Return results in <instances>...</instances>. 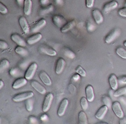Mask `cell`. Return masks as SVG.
I'll list each match as a JSON object with an SVG mask.
<instances>
[{
    "mask_svg": "<svg viewBox=\"0 0 126 124\" xmlns=\"http://www.w3.org/2000/svg\"><path fill=\"white\" fill-rule=\"evenodd\" d=\"M53 10H54L53 6L52 5H50V6H47V7H45V8L43 9V10H41V14L42 15L46 14H47V13H49V12H52Z\"/></svg>",
    "mask_w": 126,
    "mask_h": 124,
    "instance_id": "1f68e13d",
    "label": "cell"
},
{
    "mask_svg": "<svg viewBox=\"0 0 126 124\" xmlns=\"http://www.w3.org/2000/svg\"><path fill=\"white\" fill-rule=\"evenodd\" d=\"M9 74L13 77H17L20 74V71L17 68H12L10 71Z\"/></svg>",
    "mask_w": 126,
    "mask_h": 124,
    "instance_id": "836d02e7",
    "label": "cell"
},
{
    "mask_svg": "<svg viewBox=\"0 0 126 124\" xmlns=\"http://www.w3.org/2000/svg\"></svg>",
    "mask_w": 126,
    "mask_h": 124,
    "instance_id": "681fc988",
    "label": "cell"
},
{
    "mask_svg": "<svg viewBox=\"0 0 126 124\" xmlns=\"http://www.w3.org/2000/svg\"><path fill=\"white\" fill-rule=\"evenodd\" d=\"M95 0H86V7L89 8H91L94 6Z\"/></svg>",
    "mask_w": 126,
    "mask_h": 124,
    "instance_id": "8d00e7d4",
    "label": "cell"
},
{
    "mask_svg": "<svg viewBox=\"0 0 126 124\" xmlns=\"http://www.w3.org/2000/svg\"><path fill=\"white\" fill-rule=\"evenodd\" d=\"M119 81L121 83L126 84V76H123V77H121L120 79H119Z\"/></svg>",
    "mask_w": 126,
    "mask_h": 124,
    "instance_id": "ab89813d",
    "label": "cell"
},
{
    "mask_svg": "<svg viewBox=\"0 0 126 124\" xmlns=\"http://www.w3.org/2000/svg\"><path fill=\"white\" fill-rule=\"evenodd\" d=\"M18 22H19L20 26L22 28V30L26 34H28L30 32V27L28 25V22H27V19L25 18L24 17H20L19 20H18Z\"/></svg>",
    "mask_w": 126,
    "mask_h": 124,
    "instance_id": "52a82bcc",
    "label": "cell"
},
{
    "mask_svg": "<svg viewBox=\"0 0 126 124\" xmlns=\"http://www.w3.org/2000/svg\"><path fill=\"white\" fill-rule=\"evenodd\" d=\"M9 65L10 63L8 60H6V59L2 60L1 61V63H0V72H2L4 70H5L7 68H9Z\"/></svg>",
    "mask_w": 126,
    "mask_h": 124,
    "instance_id": "4316f807",
    "label": "cell"
},
{
    "mask_svg": "<svg viewBox=\"0 0 126 124\" xmlns=\"http://www.w3.org/2000/svg\"><path fill=\"white\" fill-rule=\"evenodd\" d=\"M54 95L52 93H49L44 98V102L43 104V111L44 112H46L50 109V106H51L52 102Z\"/></svg>",
    "mask_w": 126,
    "mask_h": 124,
    "instance_id": "7a4b0ae2",
    "label": "cell"
},
{
    "mask_svg": "<svg viewBox=\"0 0 126 124\" xmlns=\"http://www.w3.org/2000/svg\"><path fill=\"white\" fill-rule=\"evenodd\" d=\"M46 20L44 18H42L40 20L38 21L32 28V31L33 33H36V32H38L39 29H41L42 28H43L44 27H45L46 25Z\"/></svg>",
    "mask_w": 126,
    "mask_h": 124,
    "instance_id": "5bb4252c",
    "label": "cell"
},
{
    "mask_svg": "<svg viewBox=\"0 0 126 124\" xmlns=\"http://www.w3.org/2000/svg\"><path fill=\"white\" fill-rule=\"evenodd\" d=\"M33 100L30 98H28V99H26L25 100V107L26 109L28 111L30 112L33 110Z\"/></svg>",
    "mask_w": 126,
    "mask_h": 124,
    "instance_id": "484cf974",
    "label": "cell"
},
{
    "mask_svg": "<svg viewBox=\"0 0 126 124\" xmlns=\"http://www.w3.org/2000/svg\"><path fill=\"white\" fill-rule=\"evenodd\" d=\"M126 93V87H122V88H119V89L117 90L114 93V96L115 97L125 95Z\"/></svg>",
    "mask_w": 126,
    "mask_h": 124,
    "instance_id": "f546056e",
    "label": "cell"
},
{
    "mask_svg": "<svg viewBox=\"0 0 126 124\" xmlns=\"http://www.w3.org/2000/svg\"><path fill=\"white\" fill-rule=\"evenodd\" d=\"M112 109L114 114H116L117 117H118L120 119L124 117V112L122 109L120 103L118 101H115L112 104Z\"/></svg>",
    "mask_w": 126,
    "mask_h": 124,
    "instance_id": "277c9868",
    "label": "cell"
},
{
    "mask_svg": "<svg viewBox=\"0 0 126 124\" xmlns=\"http://www.w3.org/2000/svg\"><path fill=\"white\" fill-rule=\"evenodd\" d=\"M76 73L79 74L82 77H86V72L81 66H78L76 69Z\"/></svg>",
    "mask_w": 126,
    "mask_h": 124,
    "instance_id": "4dcf8cb0",
    "label": "cell"
},
{
    "mask_svg": "<svg viewBox=\"0 0 126 124\" xmlns=\"http://www.w3.org/2000/svg\"><path fill=\"white\" fill-rule=\"evenodd\" d=\"M15 52H16L17 54H19V55L23 56L28 55V51H27L25 48H23V47L20 46V45H18V47H17L15 49Z\"/></svg>",
    "mask_w": 126,
    "mask_h": 124,
    "instance_id": "d4e9b609",
    "label": "cell"
},
{
    "mask_svg": "<svg viewBox=\"0 0 126 124\" xmlns=\"http://www.w3.org/2000/svg\"><path fill=\"white\" fill-rule=\"evenodd\" d=\"M86 98L89 102H92L94 99L95 95L94 92V88L92 85H89L86 88Z\"/></svg>",
    "mask_w": 126,
    "mask_h": 124,
    "instance_id": "9c48e42d",
    "label": "cell"
},
{
    "mask_svg": "<svg viewBox=\"0 0 126 124\" xmlns=\"http://www.w3.org/2000/svg\"><path fill=\"white\" fill-rule=\"evenodd\" d=\"M31 85L32 86V87H33L34 89H35L37 92H39L41 94L44 95L46 93V88H44L42 85H41L40 83H38V82H36V81H32V82H31Z\"/></svg>",
    "mask_w": 126,
    "mask_h": 124,
    "instance_id": "7c38bea8",
    "label": "cell"
},
{
    "mask_svg": "<svg viewBox=\"0 0 126 124\" xmlns=\"http://www.w3.org/2000/svg\"><path fill=\"white\" fill-rule=\"evenodd\" d=\"M68 100L66 98H65V99L62 101L57 110V114L59 116L62 117L65 114L66 108H67L68 105Z\"/></svg>",
    "mask_w": 126,
    "mask_h": 124,
    "instance_id": "8992f818",
    "label": "cell"
},
{
    "mask_svg": "<svg viewBox=\"0 0 126 124\" xmlns=\"http://www.w3.org/2000/svg\"><path fill=\"white\" fill-rule=\"evenodd\" d=\"M120 34V31L119 29H114V30L112 31L107 37H106L105 41L107 44H110V43L114 41L119 36Z\"/></svg>",
    "mask_w": 126,
    "mask_h": 124,
    "instance_id": "5b68a950",
    "label": "cell"
},
{
    "mask_svg": "<svg viewBox=\"0 0 126 124\" xmlns=\"http://www.w3.org/2000/svg\"><path fill=\"white\" fill-rule=\"evenodd\" d=\"M33 95H34V93L32 92H23V93H19L14 96L12 98V100L14 102L22 101H25L28 98H32Z\"/></svg>",
    "mask_w": 126,
    "mask_h": 124,
    "instance_id": "6da1fadb",
    "label": "cell"
},
{
    "mask_svg": "<svg viewBox=\"0 0 126 124\" xmlns=\"http://www.w3.org/2000/svg\"><path fill=\"white\" fill-rule=\"evenodd\" d=\"M118 6V3L116 1H112L111 2H108V3L106 4L103 8V11L106 14L108 13L110 11H112V10L116 8Z\"/></svg>",
    "mask_w": 126,
    "mask_h": 124,
    "instance_id": "ac0fdd59",
    "label": "cell"
},
{
    "mask_svg": "<svg viewBox=\"0 0 126 124\" xmlns=\"http://www.w3.org/2000/svg\"><path fill=\"white\" fill-rule=\"evenodd\" d=\"M64 53H65V55H66L67 57L70 58H75V54L70 50H68L67 49V50H66L64 52Z\"/></svg>",
    "mask_w": 126,
    "mask_h": 124,
    "instance_id": "e575fe53",
    "label": "cell"
},
{
    "mask_svg": "<svg viewBox=\"0 0 126 124\" xmlns=\"http://www.w3.org/2000/svg\"><path fill=\"white\" fill-rule=\"evenodd\" d=\"M37 68H38V65L36 63H33L32 64H31L25 74V77L27 80L32 79L35 74Z\"/></svg>",
    "mask_w": 126,
    "mask_h": 124,
    "instance_id": "3957f363",
    "label": "cell"
},
{
    "mask_svg": "<svg viewBox=\"0 0 126 124\" xmlns=\"http://www.w3.org/2000/svg\"><path fill=\"white\" fill-rule=\"evenodd\" d=\"M0 48L1 49H6L8 48V44L4 41H0Z\"/></svg>",
    "mask_w": 126,
    "mask_h": 124,
    "instance_id": "74e56055",
    "label": "cell"
},
{
    "mask_svg": "<svg viewBox=\"0 0 126 124\" xmlns=\"http://www.w3.org/2000/svg\"><path fill=\"white\" fill-rule=\"evenodd\" d=\"M40 2L42 5L44 6V5H46L47 4L49 3V0H40Z\"/></svg>",
    "mask_w": 126,
    "mask_h": 124,
    "instance_id": "7bdbcfd3",
    "label": "cell"
},
{
    "mask_svg": "<svg viewBox=\"0 0 126 124\" xmlns=\"http://www.w3.org/2000/svg\"><path fill=\"white\" fill-rule=\"evenodd\" d=\"M40 50L42 52L47 54L50 56H55L57 55V52L52 48L49 47L47 46H43L40 48Z\"/></svg>",
    "mask_w": 126,
    "mask_h": 124,
    "instance_id": "603a6c76",
    "label": "cell"
},
{
    "mask_svg": "<svg viewBox=\"0 0 126 124\" xmlns=\"http://www.w3.org/2000/svg\"><path fill=\"white\" fill-rule=\"evenodd\" d=\"M4 86V82L3 81H2V80H1L0 81V89H1V88H2V87Z\"/></svg>",
    "mask_w": 126,
    "mask_h": 124,
    "instance_id": "bcb514c9",
    "label": "cell"
},
{
    "mask_svg": "<svg viewBox=\"0 0 126 124\" xmlns=\"http://www.w3.org/2000/svg\"><path fill=\"white\" fill-rule=\"evenodd\" d=\"M32 0H25L23 4V12L26 15H29L32 12Z\"/></svg>",
    "mask_w": 126,
    "mask_h": 124,
    "instance_id": "d6986e66",
    "label": "cell"
},
{
    "mask_svg": "<svg viewBox=\"0 0 126 124\" xmlns=\"http://www.w3.org/2000/svg\"><path fill=\"white\" fill-rule=\"evenodd\" d=\"M108 110V107L106 105L103 106L101 107V108L97 110V112H96L95 116V117L97 118V119L102 120V119H103V118H104L105 115L106 114H107Z\"/></svg>",
    "mask_w": 126,
    "mask_h": 124,
    "instance_id": "30bf717a",
    "label": "cell"
},
{
    "mask_svg": "<svg viewBox=\"0 0 126 124\" xmlns=\"http://www.w3.org/2000/svg\"><path fill=\"white\" fill-rule=\"evenodd\" d=\"M16 1H17V3H18L20 6H21V5H22L23 4H24L25 0H16Z\"/></svg>",
    "mask_w": 126,
    "mask_h": 124,
    "instance_id": "f6af8a7d",
    "label": "cell"
},
{
    "mask_svg": "<svg viewBox=\"0 0 126 124\" xmlns=\"http://www.w3.org/2000/svg\"><path fill=\"white\" fill-rule=\"evenodd\" d=\"M118 14L121 17H126V7L119 9V11H118Z\"/></svg>",
    "mask_w": 126,
    "mask_h": 124,
    "instance_id": "f35d334b",
    "label": "cell"
},
{
    "mask_svg": "<svg viewBox=\"0 0 126 124\" xmlns=\"http://www.w3.org/2000/svg\"><path fill=\"white\" fill-rule=\"evenodd\" d=\"M116 52L119 56L124 59H126V50L125 49L121 47H119L116 49Z\"/></svg>",
    "mask_w": 126,
    "mask_h": 124,
    "instance_id": "83f0119b",
    "label": "cell"
},
{
    "mask_svg": "<svg viewBox=\"0 0 126 124\" xmlns=\"http://www.w3.org/2000/svg\"><path fill=\"white\" fill-rule=\"evenodd\" d=\"M124 46L126 47V41L124 42Z\"/></svg>",
    "mask_w": 126,
    "mask_h": 124,
    "instance_id": "7dc6e473",
    "label": "cell"
},
{
    "mask_svg": "<svg viewBox=\"0 0 126 124\" xmlns=\"http://www.w3.org/2000/svg\"><path fill=\"white\" fill-rule=\"evenodd\" d=\"M39 78L41 80L42 82L46 85L50 86L52 84V81L50 78L49 77V76H48L47 74L44 71H41V72L39 73Z\"/></svg>",
    "mask_w": 126,
    "mask_h": 124,
    "instance_id": "4fadbf2b",
    "label": "cell"
},
{
    "mask_svg": "<svg viewBox=\"0 0 126 124\" xmlns=\"http://www.w3.org/2000/svg\"><path fill=\"white\" fill-rule=\"evenodd\" d=\"M80 103H81V106L82 109H83L84 110H87V108H88V100H87V98L86 97H82L81 99V101H80Z\"/></svg>",
    "mask_w": 126,
    "mask_h": 124,
    "instance_id": "f1b7e54d",
    "label": "cell"
},
{
    "mask_svg": "<svg viewBox=\"0 0 126 124\" xmlns=\"http://www.w3.org/2000/svg\"><path fill=\"white\" fill-rule=\"evenodd\" d=\"M0 12H1V14H6L8 12L7 7L2 2H0Z\"/></svg>",
    "mask_w": 126,
    "mask_h": 124,
    "instance_id": "d590c367",
    "label": "cell"
},
{
    "mask_svg": "<svg viewBox=\"0 0 126 124\" xmlns=\"http://www.w3.org/2000/svg\"><path fill=\"white\" fill-rule=\"evenodd\" d=\"M55 1L59 5H62L63 2V0H55Z\"/></svg>",
    "mask_w": 126,
    "mask_h": 124,
    "instance_id": "ee69618b",
    "label": "cell"
},
{
    "mask_svg": "<svg viewBox=\"0 0 126 124\" xmlns=\"http://www.w3.org/2000/svg\"><path fill=\"white\" fill-rule=\"evenodd\" d=\"M42 37H43V36H42V34H41V33H36V34H34V35L30 37V38L27 39V42H28V44H29L30 45L34 44H35V43L38 42V41H39L41 39Z\"/></svg>",
    "mask_w": 126,
    "mask_h": 124,
    "instance_id": "ffe728a7",
    "label": "cell"
},
{
    "mask_svg": "<svg viewBox=\"0 0 126 124\" xmlns=\"http://www.w3.org/2000/svg\"><path fill=\"white\" fill-rule=\"evenodd\" d=\"M65 65V61L63 58H60L57 60L56 63V67H55V72L57 74H60L62 73L64 67Z\"/></svg>",
    "mask_w": 126,
    "mask_h": 124,
    "instance_id": "8fae6325",
    "label": "cell"
},
{
    "mask_svg": "<svg viewBox=\"0 0 126 124\" xmlns=\"http://www.w3.org/2000/svg\"><path fill=\"white\" fill-rule=\"evenodd\" d=\"M27 79L25 77V78H19L15 81L12 84V88L14 89H18V88H20V87H23L25 85L27 84Z\"/></svg>",
    "mask_w": 126,
    "mask_h": 124,
    "instance_id": "9a60e30c",
    "label": "cell"
},
{
    "mask_svg": "<svg viewBox=\"0 0 126 124\" xmlns=\"http://www.w3.org/2000/svg\"><path fill=\"white\" fill-rule=\"evenodd\" d=\"M11 39L14 42H16V44L22 47H25L27 44H26V42L22 37L20 35L17 34H13L11 35Z\"/></svg>",
    "mask_w": 126,
    "mask_h": 124,
    "instance_id": "ba28073f",
    "label": "cell"
},
{
    "mask_svg": "<svg viewBox=\"0 0 126 124\" xmlns=\"http://www.w3.org/2000/svg\"><path fill=\"white\" fill-rule=\"evenodd\" d=\"M98 124H107V123H105V122H99Z\"/></svg>",
    "mask_w": 126,
    "mask_h": 124,
    "instance_id": "c3c4849f",
    "label": "cell"
},
{
    "mask_svg": "<svg viewBox=\"0 0 126 124\" xmlns=\"http://www.w3.org/2000/svg\"><path fill=\"white\" fill-rule=\"evenodd\" d=\"M52 20L55 25L57 26L58 27H61V28L64 25H65V23L66 22V20L62 17L59 15L54 16L52 18Z\"/></svg>",
    "mask_w": 126,
    "mask_h": 124,
    "instance_id": "44dd1931",
    "label": "cell"
},
{
    "mask_svg": "<svg viewBox=\"0 0 126 124\" xmlns=\"http://www.w3.org/2000/svg\"><path fill=\"white\" fill-rule=\"evenodd\" d=\"M80 75L79 74H75L73 76V79L74 80H75V81H78V80L80 79Z\"/></svg>",
    "mask_w": 126,
    "mask_h": 124,
    "instance_id": "b9f144b4",
    "label": "cell"
},
{
    "mask_svg": "<svg viewBox=\"0 0 126 124\" xmlns=\"http://www.w3.org/2000/svg\"><path fill=\"white\" fill-rule=\"evenodd\" d=\"M76 25V22L75 20H71L70 22H68L66 24L64 25L60 29L62 33H66V32L68 31L69 30L72 29L73 28L75 27Z\"/></svg>",
    "mask_w": 126,
    "mask_h": 124,
    "instance_id": "7402d4cb",
    "label": "cell"
},
{
    "mask_svg": "<svg viewBox=\"0 0 126 124\" xmlns=\"http://www.w3.org/2000/svg\"><path fill=\"white\" fill-rule=\"evenodd\" d=\"M103 102L104 103L105 105L107 106L108 108L112 106L111 100V99L109 98V97L107 96H105L103 98Z\"/></svg>",
    "mask_w": 126,
    "mask_h": 124,
    "instance_id": "d6a6232c",
    "label": "cell"
},
{
    "mask_svg": "<svg viewBox=\"0 0 126 124\" xmlns=\"http://www.w3.org/2000/svg\"><path fill=\"white\" fill-rule=\"evenodd\" d=\"M109 83L111 89L116 90L118 87V80L115 74H111L110 76Z\"/></svg>",
    "mask_w": 126,
    "mask_h": 124,
    "instance_id": "e0dca14e",
    "label": "cell"
},
{
    "mask_svg": "<svg viewBox=\"0 0 126 124\" xmlns=\"http://www.w3.org/2000/svg\"><path fill=\"white\" fill-rule=\"evenodd\" d=\"M92 15H93L94 18L97 23L100 24L102 23L103 21V17L100 11L98 9H95L92 11Z\"/></svg>",
    "mask_w": 126,
    "mask_h": 124,
    "instance_id": "2e32d148",
    "label": "cell"
},
{
    "mask_svg": "<svg viewBox=\"0 0 126 124\" xmlns=\"http://www.w3.org/2000/svg\"><path fill=\"white\" fill-rule=\"evenodd\" d=\"M78 119L80 124H87L88 123L87 115L84 111L79 112L78 114Z\"/></svg>",
    "mask_w": 126,
    "mask_h": 124,
    "instance_id": "cb8c5ba5",
    "label": "cell"
},
{
    "mask_svg": "<svg viewBox=\"0 0 126 124\" xmlns=\"http://www.w3.org/2000/svg\"><path fill=\"white\" fill-rule=\"evenodd\" d=\"M40 119L42 121H46V120H48V117L47 115H46V114H43V115H42L41 116Z\"/></svg>",
    "mask_w": 126,
    "mask_h": 124,
    "instance_id": "60d3db41",
    "label": "cell"
}]
</instances>
